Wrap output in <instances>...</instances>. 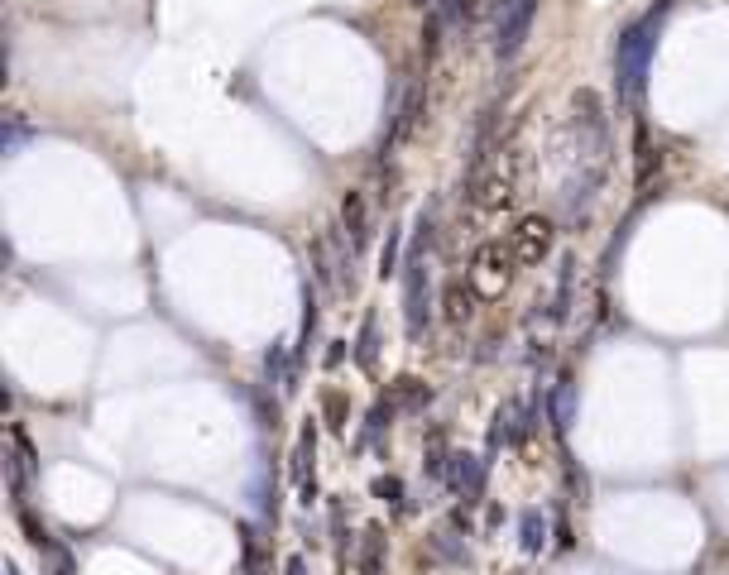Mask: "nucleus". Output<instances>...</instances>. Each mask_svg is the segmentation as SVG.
<instances>
[{"label":"nucleus","instance_id":"nucleus-10","mask_svg":"<svg viewBox=\"0 0 729 575\" xmlns=\"http://www.w3.org/2000/svg\"><path fill=\"white\" fill-rule=\"evenodd\" d=\"M39 556H44V566L54 570V575H73V551H63L54 537H48V542L39 547Z\"/></svg>","mask_w":729,"mask_h":575},{"label":"nucleus","instance_id":"nucleus-12","mask_svg":"<svg viewBox=\"0 0 729 575\" xmlns=\"http://www.w3.org/2000/svg\"><path fill=\"white\" fill-rule=\"evenodd\" d=\"M5 575H15V566H5Z\"/></svg>","mask_w":729,"mask_h":575},{"label":"nucleus","instance_id":"nucleus-6","mask_svg":"<svg viewBox=\"0 0 729 575\" xmlns=\"http://www.w3.org/2000/svg\"><path fill=\"white\" fill-rule=\"evenodd\" d=\"M346 226H350V245L360 249V245L369 240V230H365V197H360V192L346 197Z\"/></svg>","mask_w":729,"mask_h":575},{"label":"nucleus","instance_id":"nucleus-4","mask_svg":"<svg viewBox=\"0 0 729 575\" xmlns=\"http://www.w3.org/2000/svg\"><path fill=\"white\" fill-rule=\"evenodd\" d=\"M547 240H552V226L547 221H523L514 245H518V259H542L547 255Z\"/></svg>","mask_w":729,"mask_h":575},{"label":"nucleus","instance_id":"nucleus-2","mask_svg":"<svg viewBox=\"0 0 729 575\" xmlns=\"http://www.w3.org/2000/svg\"><path fill=\"white\" fill-rule=\"evenodd\" d=\"M533 15H537V0H504L499 5V29H495V54L499 58H514L523 39L533 29Z\"/></svg>","mask_w":729,"mask_h":575},{"label":"nucleus","instance_id":"nucleus-3","mask_svg":"<svg viewBox=\"0 0 729 575\" xmlns=\"http://www.w3.org/2000/svg\"><path fill=\"white\" fill-rule=\"evenodd\" d=\"M428 331V268H422V255L409 259V336Z\"/></svg>","mask_w":729,"mask_h":575},{"label":"nucleus","instance_id":"nucleus-8","mask_svg":"<svg viewBox=\"0 0 729 575\" xmlns=\"http://www.w3.org/2000/svg\"><path fill=\"white\" fill-rule=\"evenodd\" d=\"M542 542H547V522H542V513H523V551L537 556Z\"/></svg>","mask_w":729,"mask_h":575},{"label":"nucleus","instance_id":"nucleus-1","mask_svg":"<svg viewBox=\"0 0 729 575\" xmlns=\"http://www.w3.org/2000/svg\"><path fill=\"white\" fill-rule=\"evenodd\" d=\"M653 24L657 15H648L643 24L624 29L619 34V48H615V73H619V96H638L648 87V63H653Z\"/></svg>","mask_w":729,"mask_h":575},{"label":"nucleus","instance_id":"nucleus-9","mask_svg":"<svg viewBox=\"0 0 729 575\" xmlns=\"http://www.w3.org/2000/svg\"><path fill=\"white\" fill-rule=\"evenodd\" d=\"M379 551H384V532L369 528L365 532V551H360V575H379Z\"/></svg>","mask_w":729,"mask_h":575},{"label":"nucleus","instance_id":"nucleus-11","mask_svg":"<svg viewBox=\"0 0 729 575\" xmlns=\"http://www.w3.org/2000/svg\"><path fill=\"white\" fill-rule=\"evenodd\" d=\"M283 575H308V561H302V556H288V566H283Z\"/></svg>","mask_w":729,"mask_h":575},{"label":"nucleus","instance_id":"nucleus-7","mask_svg":"<svg viewBox=\"0 0 729 575\" xmlns=\"http://www.w3.org/2000/svg\"><path fill=\"white\" fill-rule=\"evenodd\" d=\"M571 413H576V388H571V379H562L557 384V394H552V417H557V427H571Z\"/></svg>","mask_w":729,"mask_h":575},{"label":"nucleus","instance_id":"nucleus-5","mask_svg":"<svg viewBox=\"0 0 729 575\" xmlns=\"http://www.w3.org/2000/svg\"><path fill=\"white\" fill-rule=\"evenodd\" d=\"M480 484H485V470L476 455H451V489L456 494H480Z\"/></svg>","mask_w":729,"mask_h":575}]
</instances>
